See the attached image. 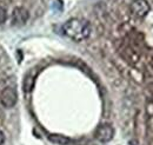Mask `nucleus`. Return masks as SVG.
Wrapping results in <instances>:
<instances>
[{
  "label": "nucleus",
  "instance_id": "f03ea898",
  "mask_svg": "<svg viewBox=\"0 0 153 145\" xmlns=\"http://www.w3.org/2000/svg\"><path fill=\"white\" fill-rule=\"evenodd\" d=\"M131 12L137 18H144L150 12V4L147 0H133L131 2Z\"/></svg>",
  "mask_w": 153,
  "mask_h": 145
},
{
  "label": "nucleus",
  "instance_id": "1a4fd4ad",
  "mask_svg": "<svg viewBox=\"0 0 153 145\" xmlns=\"http://www.w3.org/2000/svg\"><path fill=\"white\" fill-rule=\"evenodd\" d=\"M4 142H5V135H4V132L0 130V145L4 144Z\"/></svg>",
  "mask_w": 153,
  "mask_h": 145
},
{
  "label": "nucleus",
  "instance_id": "6e6552de",
  "mask_svg": "<svg viewBox=\"0 0 153 145\" xmlns=\"http://www.w3.org/2000/svg\"><path fill=\"white\" fill-rule=\"evenodd\" d=\"M6 18H7V14H6L5 8L0 7V25H1V24H4V22L6 21Z\"/></svg>",
  "mask_w": 153,
  "mask_h": 145
},
{
  "label": "nucleus",
  "instance_id": "7ed1b4c3",
  "mask_svg": "<svg viewBox=\"0 0 153 145\" xmlns=\"http://www.w3.org/2000/svg\"><path fill=\"white\" fill-rule=\"evenodd\" d=\"M18 100V96H17V91L13 87H6L5 90L1 91L0 93V102L2 104V106L5 108H13L17 104Z\"/></svg>",
  "mask_w": 153,
  "mask_h": 145
},
{
  "label": "nucleus",
  "instance_id": "0eeeda50",
  "mask_svg": "<svg viewBox=\"0 0 153 145\" xmlns=\"http://www.w3.org/2000/svg\"><path fill=\"white\" fill-rule=\"evenodd\" d=\"M33 84H34V79L31 74L26 75L25 79H24V83H22V87L26 92H30V91L33 89Z\"/></svg>",
  "mask_w": 153,
  "mask_h": 145
},
{
  "label": "nucleus",
  "instance_id": "423d86ee",
  "mask_svg": "<svg viewBox=\"0 0 153 145\" xmlns=\"http://www.w3.org/2000/svg\"><path fill=\"white\" fill-rule=\"evenodd\" d=\"M48 139L57 145H71L72 144V141L65 136H61V135H51L48 136Z\"/></svg>",
  "mask_w": 153,
  "mask_h": 145
},
{
  "label": "nucleus",
  "instance_id": "f257e3e1",
  "mask_svg": "<svg viewBox=\"0 0 153 145\" xmlns=\"http://www.w3.org/2000/svg\"><path fill=\"white\" fill-rule=\"evenodd\" d=\"M92 27L87 20L72 18L62 25V33L74 41H82L91 34Z\"/></svg>",
  "mask_w": 153,
  "mask_h": 145
},
{
  "label": "nucleus",
  "instance_id": "20e7f679",
  "mask_svg": "<svg viewBox=\"0 0 153 145\" xmlns=\"http://www.w3.org/2000/svg\"><path fill=\"white\" fill-rule=\"evenodd\" d=\"M114 135V130L113 127L108 124H102L97 129L96 131V138L101 142V143H107L113 138Z\"/></svg>",
  "mask_w": 153,
  "mask_h": 145
},
{
  "label": "nucleus",
  "instance_id": "39448f33",
  "mask_svg": "<svg viewBox=\"0 0 153 145\" xmlns=\"http://www.w3.org/2000/svg\"><path fill=\"white\" fill-rule=\"evenodd\" d=\"M30 18V14H28V11L24 7H16L13 10V13H12V22L13 25H24Z\"/></svg>",
  "mask_w": 153,
  "mask_h": 145
}]
</instances>
